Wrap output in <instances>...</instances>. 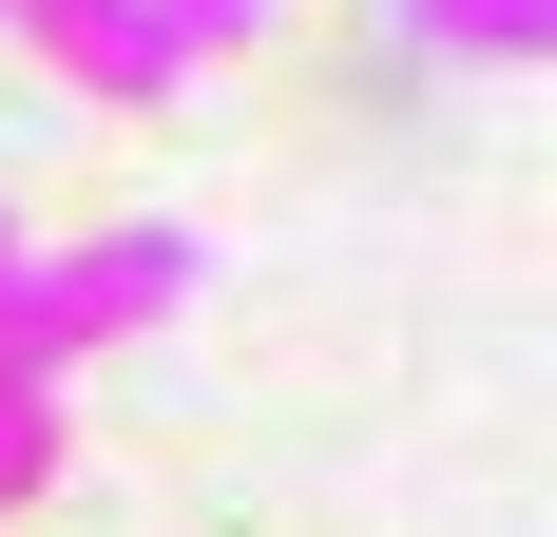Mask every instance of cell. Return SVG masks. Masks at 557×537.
<instances>
[{"mask_svg":"<svg viewBox=\"0 0 557 537\" xmlns=\"http://www.w3.org/2000/svg\"><path fill=\"white\" fill-rule=\"evenodd\" d=\"M173 308H193V230H173V212L97 230V250H39V365L115 346V326H173Z\"/></svg>","mask_w":557,"mask_h":537,"instance_id":"6da1fadb","label":"cell"},{"mask_svg":"<svg viewBox=\"0 0 557 537\" xmlns=\"http://www.w3.org/2000/svg\"><path fill=\"white\" fill-rule=\"evenodd\" d=\"M0 20H20V39H39L58 77H97L115 115H154V97H193V39H173L154 0H0Z\"/></svg>","mask_w":557,"mask_h":537,"instance_id":"7a4b0ae2","label":"cell"},{"mask_svg":"<svg viewBox=\"0 0 557 537\" xmlns=\"http://www.w3.org/2000/svg\"><path fill=\"white\" fill-rule=\"evenodd\" d=\"M385 20L423 58H461V77H539L557 58V0H385Z\"/></svg>","mask_w":557,"mask_h":537,"instance_id":"3957f363","label":"cell"},{"mask_svg":"<svg viewBox=\"0 0 557 537\" xmlns=\"http://www.w3.org/2000/svg\"><path fill=\"white\" fill-rule=\"evenodd\" d=\"M58 480V365H0V499Z\"/></svg>","mask_w":557,"mask_h":537,"instance_id":"277c9868","label":"cell"},{"mask_svg":"<svg viewBox=\"0 0 557 537\" xmlns=\"http://www.w3.org/2000/svg\"><path fill=\"white\" fill-rule=\"evenodd\" d=\"M0 365H39V250H20V212H0Z\"/></svg>","mask_w":557,"mask_h":537,"instance_id":"5b68a950","label":"cell"},{"mask_svg":"<svg viewBox=\"0 0 557 537\" xmlns=\"http://www.w3.org/2000/svg\"><path fill=\"white\" fill-rule=\"evenodd\" d=\"M154 20H173V39H193V58H212V39H250L270 0H154Z\"/></svg>","mask_w":557,"mask_h":537,"instance_id":"8992f818","label":"cell"}]
</instances>
